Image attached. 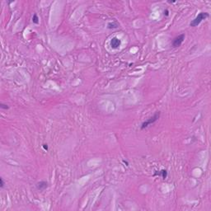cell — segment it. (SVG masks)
<instances>
[{"label":"cell","instance_id":"obj_10","mask_svg":"<svg viewBox=\"0 0 211 211\" xmlns=\"http://www.w3.org/2000/svg\"><path fill=\"white\" fill-rule=\"evenodd\" d=\"M4 185H5V182H4V181H3V179L2 178H0V187H1V188H3V186H4Z\"/></svg>","mask_w":211,"mask_h":211},{"label":"cell","instance_id":"obj_8","mask_svg":"<svg viewBox=\"0 0 211 211\" xmlns=\"http://www.w3.org/2000/svg\"><path fill=\"white\" fill-rule=\"evenodd\" d=\"M32 22H33V23H35V24H38V23H39V18H38V17H37L36 14L33 15Z\"/></svg>","mask_w":211,"mask_h":211},{"label":"cell","instance_id":"obj_11","mask_svg":"<svg viewBox=\"0 0 211 211\" xmlns=\"http://www.w3.org/2000/svg\"><path fill=\"white\" fill-rule=\"evenodd\" d=\"M43 148L45 150H48V145L45 144H45H43Z\"/></svg>","mask_w":211,"mask_h":211},{"label":"cell","instance_id":"obj_5","mask_svg":"<svg viewBox=\"0 0 211 211\" xmlns=\"http://www.w3.org/2000/svg\"><path fill=\"white\" fill-rule=\"evenodd\" d=\"M36 187L39 190H44L48 187V183L46 181H40L36 184Z\"/></svg>","mask_w":211,"mask_h":211},{"label":"cell","instance_id":"obj_3","mask_svg":"<svg viewBox=\"0 0 211 211\" xmlns=\"http://www.w3.org/2000/svg\"><path fill=\"white\" fill-rule=\"evenodd\" d=\"M184 40H185V35L184 34H181V35H178V36H177L172 41V46L174 47V48L179 47L182 43H183Z\"/></svg>","mask_w":211,"mask_h":211},{"label":"cell","instance_id":"obj_2","mask_svg":"<svg viewBox=\"0 0 211 211\" xmlns=\"http://www.w3.org/2000/svg\"><path fill=\"white\" fill-rule=\"evenodd\" d=\"M160 117V111H157L152 117H150L149 119H148L146 121L143 122V124L141 125V129H143L145 128H147L148 126H149L150 125L153 124L154 122H156Z\"/></svg>","mask_w":211,"mask_h":211},{"label":"cell","instance_id":"obj_12","mask_svg":"<svg viewBox=\"0 0 211 211\" xmlns=\"http://www.w3.org/2000/svg\"><path fill=\"white\" fill-rule=\"evenodd\" d=\"M164 15H166V16H168V15H169V12H168V9H166L164 11Z\"/></svg>","mask_w":211,"mask_h":211},{"label":"cell","instance_id":"obj_7","mask_svg":"<svg viewBox=\"0 0 211 211\" xmlns=\"http://www.w3.org/2000/svg\"><path fill=\"white\" fill-rule=\"evenodd\" d=\"M107 26L109 29H115V28H117L119 26V24L117 22H113L108 23Z\"/></svg>","mask_w":211,"mask_h":211},{"label":"cell","instance_id":"obj_4","mask_svg":"<svg viewBox=\"0 0 211 211\" xmlns=\"http://www.w3.org/2000/svg\"><path fill=\"white\" fill-rule=\"evenodd\" d=\"M110 45H111L112 49H118L121 45V40L119 38H117V37H113L111 40Z\"/></svg>","mask_w":211,"mask_h":211},{"label":"cell","instance_id":"obj_9","mask_svg":"<svg viewBox=\"0 0 211 211\" xmlns=\"http://www.w3.org/2000/svg\"><path fill=\"white\" fill-rule=\"evenodd\" d=\"M0 107L2 108V109H4V110H8V108H9V106H8L7 104H3V103H1L0 104Z\"/></svg>","mask_w":211,"mask_h":211},{"label":"cell","instance_id":"obj_6","mask_svg":"<svg viewBox=\"0 0 211 211\" xmlns=\"http://www.w3.org/2000/svg\"><path fill=\"white\" fill-rule=\"evenodd\" d=\"M154 176H161L163 179H166L167 177H168V172L166 170L163 169L161 171H159L158 172L154 173Z\"/></svg>","mask_w":211,"mask_h":211},{"label":"cell","instance_id":"obj_1","mask_svg":"<svg viewBox=\"0 0 211 211\" xmlns=\"http://www.w3.org/2000/svg\"><path fill=\"white\" fill-rule=\"evenodd\" d=\"M210 17V14L208 13H199L198 15L196 16V17L195 18L194 20H192L191 22H190V26H197L198 25L200 24L203 20H205L206 18H208Z\"/></svg>","mask_w":211,"mask_h":211}]
</instances>
